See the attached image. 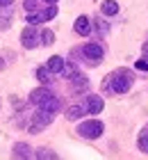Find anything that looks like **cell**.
Instances as JSON below:
<instances>
[{
    "label": "cell",
    "instance_id": "cell-20",
    "mask_svg": "<svg viewBox=\"0 0 148 160\" xmlns=\"http://www.w3.org/2000/svg\"><path fill=\"white\" fill-rule=\"evenodd\" d=\"M27 23H30V25H39V23H43V21H41V14H32V16H27Z\"/></svg>",
    "mask_w": 148,
    "mask_h": 160
},
{
    "label": "cell",
    "instance_id": "cell-2",
    "mask_svg": "<svg viewBox=\"0 0 148 160\" xmlns=\"http://www.w3.org/2000/svg\"><path fill=\"white\" fill-rule=\"evenodd\" d=\"M103 123L100 121H96V119H91V121H84V123H80V128H78V133L82 135V137H87V140H96V137H100L103 135Z\"/></svg>",
    "mask_w": 148,
    "mask_h": 160
},
{
    "label": "cell",
    "instance_id": "cell-3",
    "mask_svg": "<svg viewBox=\"0 0 148 160\" xmlns=\"http://www.w3.org/2000/svg\"><path fill=\"white\" fill-rule=\"evenodd\" d=\"M53 121V112H48V110H39L32 117V123H30V133H39V130H43L48 126V123Z\"/></svg>",
    "mask_w": 148,
    "mask_h": 160
},
{
    "label": "cell",
    "instance_id": "cell-13",
    "mask_svg": "<svg viewBox=\"0 0 148 160\" xmlns=\"http://www.w3.org/2000/svg\"><path fill=\"white\" fill-rule=\"evenodd\" d=\"M103 14H107V16L118 14V2L116 0H105V2H103Z\"/></svg>",
    "mask_w": 148,
    "mask_h": 160
},
{
    "label": "cell",
    "instance_id": "cell-12",
    "mask_svg": "<svg viewBox=\"0 0 148 160\" xmlns=\"http://www.w3.org/2000/svg\"><path fill=\"white\" fill-rule=\"evenodd\" d=\"M48 94H53V92H48L46 87H41V89H34V92H30V101H32V103H36V105H39L41 101H43V98L48 96Z\"/></svg>",
    "mask_w": 148,
    "mask_h": 160
},
{
    "label": "cell",
    "instance_id": "cell-16",
    "mask_svg": "<svg viewBox=\"0 0 148 160\" xmlns=\"http://www.w3.org/2000/svg\"><path fill=\"white\" fill-rule=\"evenodd\" d=\"M55 16H57V7L55 5H50L48 9L41 12V21H50V18H55Z\"/></svg>",
    "mask_w": 148,
    "mask_h": 160
},
{
    "label": "cell",
    "instance_id": "cell-6",
    "mask_svg": "<svg viewBox=\"0 0 148 160\" xmlns=\"http://www.w3.org/2000/svg\"><path fill=\"white\" fill-rule=\"evenodd\" d=\"M21 43H23L25 48H36V32L32 28H25L23 34H21Z\"/></svg>",
    "mask_w": 148,
    "mask_h": 160
},
{
    "label": "cell",
    "instance_id": "cell-25",
    "mask_svg": "<svg viewBox=\"0 0 148 160\" xmlns=\"http://www.w3.org/2000/svg\"><path fill=\"white\" fill-rule=\"evenodd\" d=\"M144 53H146V55H148V41H146V43H144Z\"/></svg>",
    "mask_w": 148,
    "mask_h": 160
},
{
    "label": "cell",
    "instance_id": "cell-4",
    "mask_svg": "<svg viewBox=\"0 0 148 160\" xmlns=\"http://www.w3.org/2000/svg\"><path fill=\"white\" fill-rule=\"evenodd\" d=\"M103 108H105V101H103L100 96H87V110H89V114H98V112H103Z\"/></svg>",
    "mask_w": 148,
    "mask_h": 160
},
{
    "label": "cell",
    "instance_id": "cell-21",
    "mask_svg": "<svg viewBox=\"0 0 148 160\" xmlns=\"http://www.w3.org/2000/svg\"><path fill=\"white\" fill-rule=\"evenodd\" d=\"M36 7H39V5H36V0H25V9L27 12H34Z\"/></svg>",
    "mask_w": 148,
    "mask_h": 160
},
{
    "label": "cell",
    "instance_id": "cell-10",
    "mask_svg": "<svg viewBox=\"0 0 148 160\" xmlns=\"http://www.w3.org/2000/svg\"><path fill=\"white\" fill-rule=\"evenodd\" d=\"M46 69L50 71V73H59V71L64 69V60H62L59 55H53V57L48 60V67H46Z\"/></svg>",
    "mask_w": 148,
    "mask_h": 160
},
{
    "label": "cell",
    "instance_id": "cell-1",
    "mask_svg": "<svg viewBox=\"0 0 148 160\" xmlns=\"http://www.w3.org/2000/svg\"><path fill=\"white\" fill-rule=\"evenodd\" d=\"M130 87H132V73L128 69H121V71H116V73L112 76V89L116 94L130 92Z\"/></svg>",
    "mask_w": 148,
    "mask_h": 160
},
{
    "label": "cell",
    "instance_id": "cell-15",
    "mask_svg": "<svg viewBox=\"0 0 148 160\" xmlns=\"http://www.w3.org/2000/svg\"><path fill=\"white\" fill-rule=\"evenodd\" d=\"M41 43L43 46H53L55 43V32L53 30H43L41 32Z\"/></svg>",
    "mask_w": 148,
    "mask_h": 160
},
{
    "label": "cell",
    "instance_id": "cell-14",
    "mask_svg": "<svg viewBox=\"0 0 148 160\" xmlns=\"http://www.w3.org/2000/svg\"><path fill=\"white\" fill-rule=\"evenodd\" d=\"M82 108H78V105H73V108H69V110H66V119H71V121H75V119H80L82 117Z\"/></svg>",
    "mask_w": 148,
    "mask_h": 160
},
{
    "label": "cell",
    "instance_id": "cell-17",
    "mask_svg": "<svg viewBox=\"0 0 148 160\" xmlns=\"http://www.w3.org/2000/svg\"><path fill=\"white\" fill-rule=\"evenodd\" d=\"M36 78H39L41 82H48V80H50V71L46 67H39V69H36Z\"/></svg>",
    "mask_w": 148,
    "mask_h": 160
},
{
    "label": "cell",
    "instance_id": "cell-18",
    "mask_svg": "<svg viewBox=\"0 0 148 160\" xmlns=\"http://www.w3.org/2000/svg\"><path fill=\"white\" fill-rule=\"evenodd\" d=\"M139 151H144V153H148V133H141L139 135Z\"/></svg>",
    "mask_w": 148,
    "mask_h": 160
},
{
    "label": "cell",
    "instance_id": "cell-9",
    "mask_svg": "<svg viewBox=\"0 0 148 160\" xmlns=\"http://www.w3.org/2000/svg\"><path fill=\"white\" fill-rule=\"evenodd\" d=\"M69 80L73 82V89H75V92H84L89 87V80L84 76H80V73H73V78H69Z\"/></svg>",
    "mask_w": 148,
    "mask_h": 160
},
{
    "label": "cell",
    "instance_id": "cell-26",
    "mask_svg": "<svg viewBox=\"0 0 148 160\" xmlns=\"http://www.w3.org/2000/svg\"><path fill=\"white\" fill-rule=\"evenodd\" d=\"M46 2H48V5H55V2H57V0H46Z\"/></svg>",
    "mask_w": 148,
    "mask_h": 160
},
{
    "label": "cell",
    "instance_id": "cell-11",
    "mask_svg": "<svg viewBox=\"0 0 148 160\" xmlns=\"http://www.w3.org/2000/svg\"><path fill=\"white\" fill-rule=\"evenodd\" d=\"M16 158H30L32 156V149L27 147V144H23V142H18V144H14V151H12Z\"/></svg>",
    "mask_w": 148,
    "mask_h": 160
},
{
    "label": "cell",
    "instance_id": "cell-8",
    "mask_svg": "<svg viewBox=\"0 0 148 160\" xmlns=\"http://www.w3.org/2000/svg\"><path fill=\"white\" fill-rule=\"evenodd\" d=\"M75 32L80 34V37H87V34L91 32V23H89L87 16H78V21H75Z\"/></svg>",
    "mask_w": 148,
    "mask_h": 160
},
{
    "label": "cell",
    "instance_id": "cell-23",
    "mask_svg": "<svg viewBox=\"0 0 148 160\" xmlns=\"http://www.w3.org/2000/svg\"><path fill=\"white\" fill-rule=\"evenodd\" d=\"M98 30H100V32H107V30H109V25L105 23V21H98Z\"/></svg>",
    "mask_w": 148,
    "mask_h": 160
},
{
    "label": "cell",
    "instance_id": "cell-24",
    "mask_svg": "<svg viewBox=\"0 0 148 160\" xmlns=\"http://www.w3.org/2000/svg\"><path fill=\"white\" fill-rule=\"evenodd\" d=\"M12 0H0V9H5V7H9Z\"/></svg>",
    "mask_w": 148,
    "mask_h": 160
},
{
    "label": "cell",
    "instance_id": "cell-7",
    "mask_svg": "<svg viewBox=\"0 0 148 160\" xmlns=\"http://www.w3.org/2000/svg\"><path fill=\"white\" fill-rule=\"evenodd\" d=\"M84 55L89 57V60H103V46H98V43H87L84 46Z\"/></svg>",
    "mask_w": 148,
    "mask_h": 160
},
{
    "label": "cell",
    "instance_id": "cell-5",
    "mask_svg": "<svg viewBox=\"0 0 148 160\" xmlns=\"http://www.w3.org/2000/svg\"><path fill=\"white\" fill-rule=\"evenodd\" d=\"M39 108L41 110H48V112H57L59 110V98L55 96V94H48V96L39 103Z\"/></svg>",
    "mask_w": 148,
    "mask_h": 160
},
{
    "label": "cell",
    "instance_id": "cell-19",
    "mask_svg": "<svg viewBox=\"0 0 148 160\" xmlns=\"http://www.w3.org/2000/svg\"><path fill=\"white\" fill-rule=\"evenodd\" d=\"M36 158H57L53 151H48V149H39V153H34Z\"/></svg>",
    "mask_w": 148,
    "mask_h": 160
},
{
    "label": "cell",
    "instance_id": "cell-22",
    "mask_svg": "<svg viewBox=\"0 0 148 160\" xmlns=\"http://www.w3.org/2000/svg\"><path fill=\"white\" fill-rule=\"evenodd\" d=\"M137 69L139 71H148V60H137Z\"/></svg>",
    "mask_w": 148,
    "mask_h": 160
}]
</instances>
